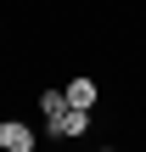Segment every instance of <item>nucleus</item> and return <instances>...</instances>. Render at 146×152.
Returning <instances> with one entry per match:
<instances>
[{"instance_id":"nucleus-1","label":"nucleus","mask_w":146,"mask_h":152,"mask_svg":"<svg viewBox=\"0 0 146 152\" xmlns=\"http://www.w3.org/2000/svg\"><path fill=\"white\" fill-rule=\"evenodd\" d=\"M45 135H62V141H73V135H90V107H62L56 118H45Z\"/></svg>"},{"instance_id":"nucleus-2","label":"nucleus","mask_w":146,"mask_h":152,"mask_svg":"<svg viewBox=\"0 0 146 152\" xmlns=\"http://www.w3.org/2000/svg\"><path fill=\"white\" fill-rule=\"evenodd\" d=\"M0 147H6V152H34L39 135H34L23 118H0Z\"/></svg>"},{"instance_id":"nucleus-3","label":"nucleus","mask_w":146,"mask_h":152,"mask_svg":"<svg viewBox=\"0 0 146 152\" xmlns=\"http://www.w3.org/2000/svg\"><path fill=\"white\" fill-rule=\"evenodd\" d=\"M62 90H68V102H73V107H96V96H101V85H96V79H84V73H79V79H68Z\"/></svg>"},{"instance_id":"nucleus-4","label":"nucleus","mask_w":146,"mask_h":152,"mask_svg":"<svg viewBox=\"0 0 146 152\" xmlns=\"http://www.w3.org/2000/svg\"><path fill=\"white\" fill-rule=\"evenodd\" d=\"M62 107H68V90H39V113L45 118H56Z\"/></svg>"}]
</instances>
